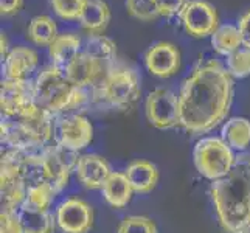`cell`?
<instances>
[{
    "label": "cell",
    "instance_id": "obj_11",
    "mask_svg": "<svg viewBox=\"0 0 250 233\" xmlns=\"http://www.w3.org/2000/svg\"><path fill=\"white\" fill-rule=\"evenodd\" d=\"M56 226L62 233H89L93 227L95 214L92 205L81 197H68L58 205Z\"/></svg>",
    "mask_w": 250,
    "mask_h": 233
},
{
    "label": "cell",
    "instance_id": "obj_27",
    "mask_svg": "<svg viewBox=\"0 0 250 233\" xmlns=\"http://www.w3.org/2000/svg\"><path fill=\"white\" fill-rule=\"evenodd\" d=\"M56 194L58 191L55 187L48 182L33 184L27 188V199H25L23 204L38 210H50Z\"/></svg>",
    "mask_w": 250,
    "mask_h": 233
},
{
    "label": "cell",
    "instance_id": "obj_35",
    "mask_svg": "<svg viewBox=\"0 0 250 233\" xmlns=\"http://www.w3.org/2000/svg\"><path fill=\"white\" fill-rule=\"evenodd\" d=\"M23 0H0V13L5 17L16 16L22 10Z\"/></svg>",
    "mask_w": 250,
    "mask_h": 233
},
{
    "label": "cell",
    "instance_id": "obj_13",
    "mask_svg": "<svg viewBox=\"0 0 250 233\" xmlns=\"http://www.w3.org/2000/svg\"><path fill=\"white\" fill-rule=\"evenodd\" d=\"M145 65L157 78H171L180 68V51L171 42L160 41L151 45L145 53Z\"/></svg>",
    "mask_w": 250,
    "mask_h": 233
},
{
    "label": "cell",
    "instance_id": "obj_17",
    "mask_svg": "<svg viewBox=\"0 0 250 233\" xmlns=\"http://www.w3.org/2000/svg\"><path fill=\"white\" fill-rule=\"evenodd\" d=\"M39 63V56L33 48L28 47H14L10 50L8 56L3 59L5 80L28 81L34 73Z\"/></svg>",
    "mask_w": 250,
    "mask_h": 233
},
{
    "label": "cell",
    "instance_id": "obj_12",
    "mask_svg": "<svg viewBox=\"0 0 250 233\" xmlns=\"http://www.w3.org/2000/svg\"><path fill=\"white\" fill-rule=\"evenodd\" d=\"M78 152L64 149L61 146H47L42 151V160H44L45 177L47 182L55 187L58 193L68 185L72 171H75L76 162H78Z\"/></svg>",
    "mask_w": 250,
    "mask_h": 233
},
{
    "label": "cell",
    "instance_id": "obj_33",
    "mask_svg": "<svg viewBox=\"0 0 250 233\" xmlns=\"http://www.w3.org/2000/svg\"><path fill=\"white\" fill-rule=\"evenodd\" d=\"M187 3L188 0H157L159 13L163 17H172L176 14L179 16Z\"/></svg>",
    "mask_w": 250,
    "mask_h": 233
},
{
    "label": "cell",
    "instance_id": "obj_1",
    "mask_svg": "<svg viewBox=\"0 0 250 233\" xmlns=\"http://www.w3.org/2000/svg\"><path fill=\"white\" fill-rule=\"evenodd\" d=\"M179 126L191 135L208 134L227 118L233 101V78L216 59L201 63L179 92Z\"/></svg>",
    "mask_w": 250,
    "mask_h": 233
},
{
    "label": "cell",
    "instance_id": "obj_18",
    "mask_svg": "<svg viewBox=\"0 0 250 233\" xmlns=\"http://www.w3.org/2000/svg\"><path fill=\"white\" fill-rule=\"evenodd\" d=\"M125 174L131 182L134 193L148 194L159 184V169L149 160H134L127 165Z\"/></svg>",
    "mask_w": 250,
    "mask_h": 233
},
{
    "label": "cell",
    "instance_id": "obj_26",
    "mask_svg": "<svg viewBox=\"0 0 250 233\" xmlns=\"http://www.w3.org/2000/svg\"><path fill=\"white\" fill-rule=\"evenodd\" d=\"M84 51L103 63H112L117 56V45L104 34H92L85 41Z\"/></svg>",
    "mask_w": 250,
    "mask_h": 233
},
{
    "label": "cell",
    "instance_id": "obj_34",
    "mask_svg": "<svg viewBox=\"0 0 250 233\" xmlns=\"http://www.w3.org/2000/svg\"><path fill=\"white\" fill-rule=\"evenodd\" d=\"M238 28L241 31V38H243V45L250 50V10L239 17Z\"/></svg>",
    "mask_w": 250,
    "mask_h": 233
},
{
    "label": "cell",
    "instance_id": "obj_19",
    "mask_svg": "<svg viewBox=\"0 0 250 233\" xmlns=\"http://www.w3.org/2000/svg\"><path fill=\"white\" fill-rule=\"evenodd\" d=\"M101 193H103V197H104V201L112 209L122 210L131 202L134 188L125 172L112 171V174L107 177L106 184L101 188Z\"/></svg>",
    "mask_w": 250,
    "mask_h": 233
},
{
    "label": "cell",
    "instance_id": "obj_20",
    "mask_svg": "<svg viewBox=\"0 0 250 233\" xmlns=\"http://www.w3.org/2000/svg\"><path fill=\"white\" fill-rule=\"evenodd\" d=\"M81 38L73 33L59 34L55 42L48 47V55L51 59V65H55L61 70L73 63V59L78 56L81 51Z\"/></svg>",
    "mask_w": 250,
    "mask_h": 233
},
{
    "label": "cell",
    "instance_id": "obj_6",
    "mask_svg": "<svg viewBox=\"0 0 250 233\" xmlns=\"http://www.w3.org/2000/svg\"><path fill=\"white\" fill-rule=\"evenodd\" d=\"M27 182L22 174V152L6 149L0 160L2 210H19L27 199Z\"/></svg>",
    "mask_w": 250,
    "mask_h": 233
},
{
    "label": "cell",
    "instance_id": "obj_16",
    "mask_svg": "<svg viewBox=\"0 0 250 233\" xmlns=\"http://www.w3.org/2000/svg\"><path fill=\"white\" fill-rule=\"evenodd\" d=\"M76 179L85 190H101L112 174L109 162L100 154H83L75 167Z\"/></svg>",
    "mask_w": 250,
    "mask_h": 233
},
{
    "label": "cell",
    "instance_id": "obj_8",
    "mask_svg": "<svg viewBox=\"0 0 250 233\" xmlns=\"http://www.w3.org/2000/svg\"><path fill=\"white\" fill-rule=\"evenodd\" d=\"M146 120L160 131L179 126V97L165 87H157L146 97Z\"/></svg>",
    "mask_w": 250,
    "mask_h": 233
},
{
    "label": "cell",
    "instance_id": "obj_29",
    "mask_svg": "<svg viewBox=\"0 0 250 233\" xmlns=\"http://www.w3.org/2000/svg\"><path fill=\"white\" fill-rule=\"evenodd\" d=\"M117 233H159V230L151 218L143 214H131L120 222Z\"/></svg>",
    "mask_w": 250,
    "mask_h": 233
},
{
    "label": "cell",
    "instance_id": "obj_5",
    "mask_svg": "<svg viewBox=\"0 0 250 233\" xmlns=\"http://www.w3.org/2000/svg\"><path fill=\"white\" fill-rule=\"evenodd\" d=\"M193 162L202 177L214 182L229 174L236 155L222 137H202L194 145Z\"/></svg>",
    "mask_w": 250,
    "mask_h": 233
},
{
    "label": "cell",
    "instance_id": "obj_23",
    "mask_svg": "<svg viewBox=\"0 0 250 233\" xmlns=\"http://www.w3.org/2000/svg\"><path fill=\"white\" fill-rule=\"evenodd\" d=\"M222 140L231 149L244 152L250 146V120L246 117H231L222 126Z\"/></svg>",
    "mask_w": 250,
    "mask_h": 233
},
{
    "label": "cell",
    "instance_id": "obj_25",
    "mask_svg": "<svg viewBox=\"0 0 250 233\" xmlns=\"http://www.w3.org/2000/svg\"><path fill=\"white\" fill-rule=\"evenodd\" d=\"M211 45L214 51L222 56H230L243 45L241 31L235 25H221L211 36Z\"/></svg>",
    "mask_w": 250,
    "mask_h": 233
},
{
    "label": "cell",
    "instance_id": "obj_30",
    "mask_svg": "<svg viewBox=\"0 0 250 233\" xmlns=\"http://www.w3.org/2000/svg\"><path fill=\"white\" fill-rule=\"evenodd\" d=\"M87 0H50L56 16L64 21H80Z\"/></svg>",
    "mask_w": 250,
    "mask_h": 233
},
{
    "label": "cell",
    "instance_id": "obj_28",
    "mask_svg": "<svg viewBox=\"0 0 250 233\" xmlns=\"http://www.w3.org/2000/svg\"><path fill=\"white\" fill-rule=\"evenodd\" d=\"M126 10L129 16L142 22H152L160 17L157 0H126Z\"/></svg>",
    "mask_w": 250,
    "mask_h": 233
},
{
    "label": "cell",
    "instance_id": "obj_10",
    "mask_svg": "<svg viewBox=\"0 0 250 233\" xmlns=\"http://www.w3.org/2000/svg\"><path fill=\"white\" fill-rule=\"evenodd\" d=\"M34 87L30 81L5 80L0 87V109L6 118H22L36 107Z\"/></svg>",
    "mask_w": 250,
    "mask_h": 233
},
{
    "label": "cell",
    "instance_id": "obj_14",
    "mask_svg": "<svg viewBox=\"0 0 250 233\" xmlns=\"http://www.w3.org/2000/svg\"><path fill=\"white\" fill-rule=\"evenodd\" d=\"M0 129H2V143L8 146V149L41 152L48 146V143H45L30 126L21 120H5Z\"/></svg>",
    "mask_w": 250,
    "mask_h": 233
},
{
    "label": "cell",
    "instance_id": "obj_22",
    "mask_svg": "<svg viewBox=\"0 0 250 233\" xmlns=\"http://www.w3.org/2000/svg\"><path fill=\"white\" fill-rule=\"evenodd\" d=\"M17 213H19L23 233H55L58 227L56 218L50 213V210H38L23 204Z\"/></svg>",
    "mask_w": 250,
    "mask_h": 233
},
{
    "label": "cell",
    "instance_id": "obj_7",
    "mask_svg": "<svg viewBox=\"0 0 250 233\" xmlns=\"http://www.w3.org/2000/svg\"><path fill=\"white\" fill-rule=\"evenodd\" d=\"M55 145L64 149L80 152L93 140V126L87 117L81 114L62 115L55 122Z\"/></svg>",
    "mask_w": 250,
    "mask_h": 233
},
{
    "label": "cell",
    "instance_id": "obj_3",
    "mask_svg": "<svg viewBox=\"0 0 250 233\" xmlns=\"http://www.w3.org/2000/svg\"><path fill=\"white\" fill-rule=\"evenodd\" d=\"M36 105L53 117L80 109L87 101V92L75 85L64 70L47 65L33 83Z\"/></svg>",
    "mask_w": 250,
    "mask_h": 233
},
{
    "label": "cell",
    "instance_id": "obj_21",
    "mask_svg": "<svg viewBox=\"0 0 250 233\" xmlns=\"http://www.w3.org/2000/svg\"><path fill=\"white\" fill-rule=\"evenodd\" d=\"M110 22V8L104 0H87L80 23L85 33L103 34Z\"/></svg>",
    "mask_w": 250,
    "mask_h": 233
},
{
    "label": "cell",
    "instance_id": "obj_2",
    "mask_svg": "<svg viewBox=\"0 0 250 233\" xmlns=\"http://www.w3.org/2000/svg\"><path fill=\"white\" fill-rule=\"evenodd\" d=\"M210 197L224 232L250 230V152H241L229 174L211 182Z\"/></svg>",
    "mask_w": 250,
    "mask_h": 233
},
{
    "label": "cell",
    "instance_id": "obj_31",
    "mask_svg": "<svg viewBox=\"0 0 250 233\" xmlns=\"http://www.w3.org/2000/svg\"><path fill=\"white\" fill-rule=\"evenodd\" d=\"M227 70L231 78L250 76V50L239 48L235 53L227 56Z\"/></svg>",
    "mask_w": 250,
    "mask_h": 233
},
{
    "label": "cell",
    "instance_id": "obj_37",
    "mask_svg": "<svg viewBox=\"0 0 250 233\" xmlns=\"http://www.w3.org/2000/svg\"><path fill=\"white\" fill-rule=\"evenodd\" d=\"M246 233H250V230H249V232H246Z\"/></svg>",
    "mask_w": 250,
    "mask_h": 233
},
{
    "label": "cell",
    "instance_id": "obj_4",
    "mask_svg": "<svg viewBox=\"0 0 250 233\" xmlns=\"http://www.w3.org/2000/svg\"><path fill=\"white\" fill-rule=\"evenodd\" d=\"M142 95L140 78L129 67H112L93 89V100L117 110L131 109Z\"/></svg>",
    "mask_w": 250,
    "mask_h": 233
},
{
    "label": "cell",
    "instance_id": "obj_32",
    "mask_svg": "<svg viewBox=\"0 0 250 233\" xmlns=\"http://www.w3.org/2000/svg\"><path fill=\"white\" fill-rule=\"evenodd\" d=\"M0 233H23L19 213L14 210H2L0 213Z\"/></svg>",
    "mask_w": 250,
    "mask_h": 233
},
{
    "label": "cell",
    "instance_id": "obj_9",
    "mask_svg": "<svg viewBox=\"0 0 250 233\" xmlns=\"http://www.w3.org/2000/svg\"><path fill=\"white\" fill-rule=\"evenodd\" d=\"M179 19L189 36L197 39L213 36L219 28V14L207 0H188Z\"/></svg>",
    "mask_w": 250,
    "mask_h": 233
},
{
    "label": "cell",
    "instance_id": "obj_24",
    "mask_svg": "<svg viewBox=\"0 0 250 233\" xmlns=\"http://www.w3.org/2000/svg\"><path fill=\"white\" fill-rule=\"evenodd\" d=\"M27 36L33 44L41 47H50L55 42V39L59 36L56 22L45 14L33 17L28 25Z\"/></svg>",
    "mask_w": 250,
    "mask_h": 233
},
{
    "label": "cell",
    "instance_id": "obj_15",
    "mask_svg": "<svg viewBox=\"0 0 250 233\" xmlns=\"http://www.w3.org/2000/svg\"><path fill=\"white\" fill-rule=\"evenodd\" d=\"M107 70L109 68L106 67V63L87 55L85 51H81L64 72L75 85L85 90L89 87H97Z\"/></svg>",
    "mask_w": 250,
    "mask_h": 233
},
{
    "label": "cell",
    "instance_id": "obj_36",
    "mask_svg": "<svg viewBox=\"0 0 250 233\" xmlns=\"http://www.w3.org/2000/svg\"><path fill=\"white\" fill-rule=\"evenodd\" d=\"M8 41H6V36L2 33V59H5L6 56H8Z\"/></svg>",
    "mask_w": 250,
    "mask_h": 233
}]
</instances>
